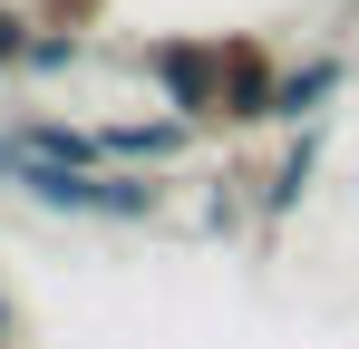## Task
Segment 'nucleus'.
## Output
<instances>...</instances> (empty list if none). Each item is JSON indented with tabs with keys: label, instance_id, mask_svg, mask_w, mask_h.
<instances>
[{
	"label": "nucleus",
	"instance_id": "0eeeda50",
	"mask_svg": "<svg viewBox=\"0 0 359 349\" xmlns=\"http://www.w3.org/2000/svg\"><path fill=\"white\" fill-rule=\"evenodd\" d=\"M88 58V29H68V20H39V39H29V78H68Z\"/></svg>",
	"mask_w": 359,
	"mask_h": 349
},
{
	"label": "nucleus",
	"instance_id": "20e7f679",
	"mask_svg": "<svg viewBox=\"0 0 359 349\" xmlns=\"http://www.w3.org/2000/svg\"><path fill=\"white\" fill-rule=\"evenodd\" d=\"M194 136H204V126H194V116H175V107L146 116V126H97V146H107L117 165H175Z\"/></svg>",
	"mask_w": 359,
	"mask_h": 349
},
{
	"label": "nucleus",
	"instance_id": "f03ea898",
	"mask_svg": "<svg viewBox=\"0 0 359 349\" xmlns=\"http://www.w3.org/2000/svg\"><path fill=\"white\" fill-rule=\"evenodd\" d=\"M224 58H233V29H175V39H146L136 68L165 88V107H175V116L224 126Z\"/></svg>",
	"mask_w": 359,
	"mask_h": 349
},
{
	"label": "nucleus",
	"instance_id": "39448f33",
	"mask_svg": "<svg viewBox=\"0 0 359 349\" xmlns=\"http://www.w3.org/2000/svg\"><path fill=\"white\" fill-rule=\"evenodd\" d=\"M340 88H350L340 58H301V68H282V116H292V126H320Z\"/></svg>",
	"mask_w": 359,
	"mask_h": 349
},
{
	"label": "nucleus",
	"instance_id": "6e6552de",
	"mask_svg": "<svg viewBox=\"0 0 359 349\" xmlns=\"http://www.w3.org/2000/svg\"><path fill=\"white\" fill-rule=\"evenodd\" d=\"M29 39H39V20H29L20 0H0V78H10V68H29Z\"/></svg>",
	"mask_w": 359,
	"mask_h": 349
},
{
	"label": "nucleus",
	"instance_id": "423d86ee",
	"mask_svg": "<svg viewBox=\"0 0 359 349\" xmlns=\"http://www.w3.org/2000/svg\"><path fill=\"white\" fill-rule=\"evenodd\" d=\"M311 174H320V136L301 126L292 146H282V165H272V184H262V224H282V214H292L301 194H311Z\"/></svg>",
	"mask_w": 359,
	"mask_h": 349
},
{
	"label": "nucleus",
	"instance_id": "7ed1b4c3",
	"mask_svg": "<svg viewBox=\"0 0 359 349\" xmlns=\"http://www.w3.org/2000/svg\"><path fill=\"white\" fill-rule=\"evenodd\" d=\"M282 116V58L262 49L252 29H233V58H224V136L233 126H272Z\"/></svg>",
	"mask_w": 359,
	"mask_h": 349
},
{
	"label": "nucleus",
	"instance_id": "1a4fd4ad",
	"mask_svg": "<svg viewBox=\"0 0 359 349\" xmlns=\"http://www.w3.org/2000/svg\"><path fill=\"white\" fill-rule=\"evenodd\" d=\"M10 330H20V320H10V301H0V349H10Z\"/></svg>",
	"mask_w": 359,
	"mask_h": 349
},
{
	"label": "nucleus",
	"instance_id": "f257e3e1",
	"mask_svg": "<svg viewBox=\"0 0 359 349\" xmlns=\"http://www.w3.org/2000/svg\"><path fill=\"white\" fill-rule=\"evenodd\" d=\"M0 184L29 194L39 214H88V224H156L165 214V184L156 165H68V156H39L20 136H0Z\"/></svg>",
	"mask_w": 359,
	"mask_h": 349
}]
</instances>
